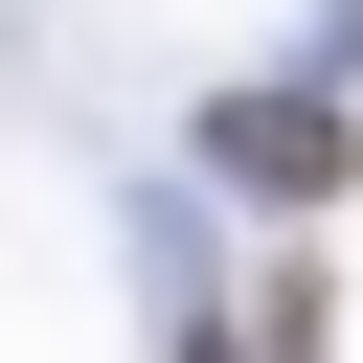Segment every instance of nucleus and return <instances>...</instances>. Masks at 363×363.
Wrapping results in <instances>:
<instances>
[{
  "label": "nucleus",
  "mask_w": 363,
  "mask_h": 363,
  "mask_svg": "<svg viewBox=\"0 0 363 363\" xmlns=\"http://www.w3.org/2000/svg\"><path fill=\"white\" fill-rule=\"evenodd\" d=\"M204 159H227L250 204H318V182H340V113H318V91H227V113H204Z\"/></svg>",
  "instance_id": "nucleus-1"
},
{
  "label": "nucleus",
  "mask_w": 363,
  "mask_h": 363,
  "mask_svg": "<svg viewBox=\"0 0 363 363\" xmlns=\"http://www.w3.org/2000/svg\"><path fill=\"white\" fill-rule=\"evenodd\" d=\"M227 363H250V340H227Z\"/></svg>",
  "instance_id": "nucleus-2"
}]
</instances>
